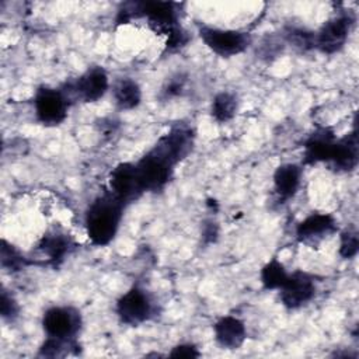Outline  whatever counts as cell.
Returning a JSON list of instances; mask_svg holds the SVG:
<instances>
[{
	"mask_svg": "<svg viewBox=\"0 0 359 359\" xmlns=\"http://www.w3.org/2000/svg\"><path fill=\"white\" fill-rule=\"evenodd\" d=\"M112 97L121 111H130L142 101V88L132 77L116 79L112 84Z\"/></svg>",
	"mask_w": 359,
	"mask_h": 359,
	"instance_id": "cell-19",
	"label": "cell"
},
{
	"mask_svg": "<svg viewBox=\"0 0 359 359\" xmlns=\"http://www.w3.org/2000/svg\"><path fill=\"white\" fill-rule=\"evenodd\" d=\"M81 327V313L73 306H52L42 316V328L46 337L77 339Z\"/></svg>",
	"mask_w": 359,
	"mask_h": 359,
	"instance_id": "cell-10",
	"label": "cell"
},
{
	"mask_svg": "<svg viewBox=\"0 0 359 359\" xmlns=\"http://www.w3.org/2000/svg\"><path fill=\"white\" fill-rule=\"evenodd\" d=\"M356 17L351 10H341L328 18L317 31H314V49L324 55L339 52L355 25Z\"/></svg>",
	"mask_w": 359,
	"mask_h": 359,
	"instance_id": "cell-5",
	"label": "cell"
},
{
	"mask_svg": "<svg viewBox=\"0 0 359 359\" xmlns=\"http://www.w3.org/2000/svg\"><path fill=\"white\" fill-rule=\"evenodd\" d=\"M359 251V237L355 229H345L339 234V255L344 259H352Z\"/></svg>",
	"mask_w": 359,
	"mask_h": 359,
	"instance_id": "cell-26",
	"label": "cell"
},
{
	"mask_svg": "<svg viewBox=\"0 0 359 359\" xmlns=\"http://www.w3.org/2000/svg\"><path fill=\"white\" fill-rule=\"evenodd\" d=\"M70 105L72 101L62 88L39 86L34 94L35 118L48 128L60 125L66 119Z\"/></svg>",
	"mask_w": 359,
	"mask_h": 359,
	"instance_id": "cell-7",
	"label": "cell"
},
{
	"mask_svg": "<svg viewBox=\"0 0 359 359\" xmlns=\"http://www.w3.org/2000/svg\"><path fill=\"white\" fill-rule=\"evenodd\" d=\"M157 300L147 289L133 285L116 300L115 313L122 324L139 327L157 316Z\"/></svg>",
	"mask_w": 359,
	"mask_h": 359,
	"instance_id": "cell-3",
	"label": "cell"
},
{
	"mask_svg": "<svg viewBox=\"0 0 359 359\" xmlns=\"http://www.w3.org/2000/svg\"><path fill=\"white\" fill-rule=\"evenodd\" d=\"M278 292L280 303L286 309L297 310L314 299L317 283L311 273L297 269L289 273L286 282Z\"/></svg>",
	"mask_w": 359,
	"mask_h": 359,
	"instance_id": "cell-12",
	"label": "cell"
},
{
	"mask_svg": "<svg viewBox=\"0 0 359 359\" xmlns=\"http://www.w3.org/2000/svg\"><path fill=\"white\" fill-rule=\"evenodd\" d=\"M136 170L144 192L163 191L172 178L175 165L157 153L153 147L136 163Z\"/></svg>",
	"mask_w": 359,
	"mask_h": 359,
	"instance_id": "cell-9",
	"label": "cell"
},
{
	"mask_svg": "<svg viewBox=\"0 0 359 359\" xmlns=\"http://www.w3.org/2000/svg\"><path fill=\"white\" fill-rule=\"evenodd\" d=\"M182 3L161 0L126 1L118 8L115 22L116 25H122L133 20H144L146 25L156 35H163L167 39L182 27Z\"/></svg>",
	"mask_w": 359,
	"mask_h": 359,
	"instance_id": "cell-1",
	"label": "cell"
},
{
	"mask_svg": "<svg viewBox=\"0 0 359 359\" xmlns=\"http://www.w3.org/2000/svg\"><path fill=\"white\" fill-rule=\"evenodd\" d=\"M303 175V168L296 163H283L278 165L273 171V191L279 202H286L292 199L300 187Z\"/></svg>",
	"mask_w": 359,
	"mask_h": 359,
	"instance_id": "cell-17",
	"label": "cell"
},
{
	"mask_svg": "<svg viewBox=\"0 0 359 359\" xmlns=\"http://www.w3.org/2000/svg\"><path fill=\"white\" fill-rule=\"evenodd\" d=\"M283 41L293 45L300 50H313L314 49V31H309L302 27H286L282 35Z\"/></svg>",
	"mask_w": 359,
	"mask_h": 359,
	"instance_id": "cell-24",
	"label": "cell"
},
{
	"mask_svg": "<svg viewBox=\"0 0 359 359\" xmlns=\"http://www.w3.org/2000/svg\"><path fill=\"white\" fill-rule=\"evenodd\" d=\"M337 140V135L328 126L317 128L304 142L303 151V164H318L328 163L334 144Z\"/></svg>",
	"mask_w": 359,
	"mask_h": 359,
	"instance_id": "cell-15",
	"label": "cell"
},
{
	"mask_svg": "<svg viewBox=\"0 0 359 359\" xmlns=\"http://www.w3.org/2000/svg\"><path fill=\"white\" fill-rule=\"evenodd\" d=\"M287 276L289 272L278 258H271L259 271V280L265 290H279Z\"/></svg>",
	"mask_w": 359,
	"mask_h": 359,
	"instance_id": "cell-21",
	"label": "cell"
},
{
	"mask_svg": "<svg viewBox=\"0 0 359 359\" xmlns=\"http://www.w3.org/2000/svg\"><path fill=\"white\" fill-rule=\"evenodd\" d=\"M125 208L126 206L108 189L88 205L84 215V226L94 245L104 247L115 238Z\"/></svg>",
	"mask_w": 359,
	"mask_h": 359,
	"instance_id": "cell-2",
	"label": "cell"
},
{
	"mask_svg": "<svg viewBox=\"0 0 359 359\" xmlns=\"http://www.w3.org/2000/svg\"><path fill=\"white\" fill-rule=\"evenodd\" d=\"M0 314L1 318L7 323H14L20 316V306L17 300L6 289H1L0 294Z\"/></svg>",
	"mask_w": 359,
	"mask_h": 359,
	"instance_id": "cell-27",
	"label": "cell"
},
{
	"mask_svg": "<svg viewBox=\"0 0 359 359\" xmlns=\"http://www.w3.org/2000/svg\"><path fill=\"white\" fill-rule=\"evenodd\" d=\"M170 358H187V359H194V358H199L201 352L198 349L196 345L191 344V342H184V344H178L175 345L171 352L168 353Z\"/></svg>",
	"mask_w": 359,
	"mask_h": 359,
	"instance_id": "cell-28",
	"label": "cell"
},
{
	"mask_svg": "<svg viewBox=\"0 0 359 359\" xmlns=\"http://www.w3.org/2000/svg\"><path fill=\"white\" fill-rule=\"evenodd\" d=\"M198 35L205 46L220 57H231L243 53L251 45L252 38L248 32L230 28H219L199 22Z\"/></svg>",
	"mask_w": 359,
	"mask_h": 359,
	"instance_id": "cell-4",
	"label": "cell"
},
{
	"mask_svg": "<svg viewBox=\"0 0 359 359\" xmlns=\"http://www.w3.org/2000/svg\"><path fill=\"white\" fill-rule=\"evenodd\" d=\"M108 191L125 206L136 202L144 194L136 164L129 161L116 164L108 175Z\"/></svg>",
	"mask_w": 359,
	"mask_h": 359,
	"instance_id": "cell-11",
	"label": "cell"
},
{
	"mask_svg": "<svg viewBox=\"0 0 359 359\" xmlns=\"http://www.w3.org/2000/svg\"><path fill=\"white\" fill-rule=\"evenodd\" d=\"M201 236L205 244H212L219 237V226L213 220H205L201 229Z\"/></svg>",
	"mask_w": 359,
	"mask_h": 359,
	"instance_id": "cell-29",
	"label": "cell"
},
{
	"mask_svg": "<svg viewBox=\"0 0 359 359\" xmlns=\"http://www.w3.org/2000/svg\"><path fill=\"white\" fill-rule=\"evenodd\" d=\"M195 144V130L191 125L184 122L174 123L164 135L154 143L153 149L165 157L174 165L185 160Z\"/></svg>",
	"mask_w": 359,
	"mask_h": 359,
	"instance_id": "cell-8",
	"label": "cell"
},
{
	"mask_svg": "<svg viewBox=\"0 0 359 359\" xmlns=\"http://www.w3.org/2000/svg\"><path fill=\"white\" fill-rule=\"evenodd\" d=\"M60 88L72 102L76 100L86 104L97 102L108 91L109 77L104 67L91 66L74 80L63 83Z\"/></svg>",
	"mask_w": 359,
	"mask_h": 359,
	"instance_id": "cell-6",
	"label": "cell"
},
{
	"mask_svg": "<svg viewBox=\"0 0 359 359\" xmlns=\"http://www.w3.org/2000/svg\"><path fill=\"white\" fill-rule=\"evenodd\" d=\"M215 341L222 349L236 351L247 339V328L243 320L236 316H222L213 324Z\"/></svg>",
	"mask_w": 359,
	"mask_h": 359,
	"instance_id": "cell-16",
	"label": "cell"
},
{
	"mask_svg": "<svg viewBox=\"0 0 359 359\" xmlns=\"http://www.w3.org/2000/svg\"><path fill=\"white\" fill-rule=\"evenodd\" d=\"M72 248L73 243L69 234L59 230H50L45 233L36 244V250L46 257V264H50L53 266L60 264L65 257L72 251Z\"/></svg>",
	"mask_w": 359,
	"mask_h": 359,
	"instance_id": "cell-18",
	"label": "cell"
},
{
	"mask_svg": "<svg viewBox=\"0 0 359 359\" xmlns=\"http://www.w3.org/2000/svg\"><path fill=\"white\" fill-rule=\"evenodd\" d=\"M185 87H187V76L184 73H177L165 80V83L163 84L158 93V98L161 101H168V100L181 97L185 91Z\"/></svg>",
	"mask_w": 359,
	"mask_h": 359,
	"instance_id": "cell-25",
	"label": "cell"
},
{
	"mask_svg": "<svg viewBox=\"0 0 359 359\" xmlns=\"http://www.w3.org/2000/svg\"><path fill=\"white\" fill-rule=\"evenodd\" d=\"M80 344L77 339H59L46 337L41 344L38 356L43 358H63L67 355H79Z\"/></svg>",
	"mask_w": 359,
	"mask_h": 359,
	"instance_id": "cell-22",
	"label": "cell"
},
{
	"mask_svg": "<svg viewBox=\"0 0 359 359\" xmlns=\"http://www.w3.org/2000/svg\"><path fill=\"white\" fill-rule=\"evenodd\" d=\"M359 163V142L356 130V119L353 121V129L337 137L330 161L327 163L335 172H352Z\"/></svg>",
	"mask_w": 359,
	"mask_h": 359,
	"instance_id": "cell-14",
	"label": "cell"
},
{
	"mask_svg": "<svg viewBox=\"0 0 359 359\" xmlns=\"http://www.w3.org/2000/svg\"><path fill=\"white\" fill-rule=\"evenodd\" d=\"M337 231V220L331 213L313 212L297 223L294 234L302 244L317 245Z\"/></svg>",
	"mask_w": 359,
	"mask_h": 359,
	"instance_id": "cell-13",
	"label": "cell"
},
{
	"mask_svg": "<svg viewBox=\"0 0 359 359\" xmlns=\"http://www.w3.org/2000/svg\"><path fill=\"white\" fill-rule=\"evenodd\" d=\"M0 264L3 269L8 272H17L29 265L31 261H28L13 244L3 238L0 247Z\"/></svg>",
	"mask_w": 359,
	"mask_h": 359,
	"instance_id": "cell-23",
	"label": "cell"
},
{
	"mask_svg": "<svg viewBox=\"0 0 359 359\" xmlns=\"http://www.w3.org/2000/svg\"><path fill=\"white\" fill-rule=\"evenodd\" d=\"M238 109V98L231 91L217 93L210 104V115L219 123L231 121Z\"/></svg>",
	"mask_w": 359,
	"mask_h": 359,
	"instance_id": "cell-20",
	"label": "cell"
}]
</instances>
